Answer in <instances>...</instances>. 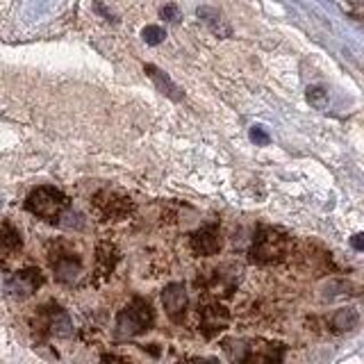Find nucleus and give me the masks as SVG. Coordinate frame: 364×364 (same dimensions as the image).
I'll list each match as a JSON object with an SVG mask.
<instances>
[{"instance_id": "obj_1", "label": "nucleus", "mask_w": 364, "mask_h": 364, "mask_svg": "<svg viewBox=\"0 0 364 364\" xmlns=\"http://www.w3.org/2000/svg\"><path fill=\"white\" fill-rule=\"evenodd\" d=\"M223 353L237 364H282L284 346L278 341H269L262 337H244V339H223Z\"/></svg>"}, {"instance_id": "obj_2", "label": "nucleus", "mask_w": 364, "mask_h": 364, "mask_svg": "<svg viewBox=\"0 0 364 364\" xmlns=\"http://www.w3.org/2000/svg\"><path fill=\"white\" fill-rule=\"evenodd\" d=\"M291 250V235L282 228L259 225L253 244H250L248 257L255 264H278Z\"/></svg>"}, {"instance_id": "obj_3", "label": "nucleus", "mask_w": 364, "mask_h": 364, "mask_svg": "<svg viewBox=\"0 0 364 364\" xmlns=\"http://www.w3.org/2000/svg\"><path fill=\"white\" fill-rule=\"evenodd\" d=\"M68 208H71V200H68L66 193L50 185L32 189L26 198V210L37 216V219H43L48 223L60 221Z\"/></svg>"}, {"instance_id": "obj_4", "label": "nucleus", "mask_w": 364, "mask_h": 364, "mask_svg": "<svg viewBox=\"0 0 364 364\" xmlns=\"http://www.w3.org/2000/svg\"><path fill=\"white\" fill-rule=\"evenodd\" d=\"M155 323V312L148 301L132 299L117 316V337H136L151 330Z\"/></svg>"}, {"instance_id": "obj_5", "label": "nucleus", "mask_w": 364, "mask_h": 364, "mask_svg": "<svg viewBox=\"0 0 364 364\" xmlns=\"http://www.w3.org/2000/svg\"><path fill=\"white\" fill-rule=\"evenodd\" d=\"M48 262L55 273V280L62 284H73L82 276V257L66 242H55L48 250Z\"/></svg>"}, {"instance_id": "obj_6", "label": "nucleus", "mask_w": 364, "mask_h": 364, "mask_svg": "<svg viewBox=\"0 0 364 364\" xmlns=\"http://www.w3.org/2000/svg\"><path fill=\"white\" fill-rule=\"evenodd\" d=\"M94 212L98 219L102 221H123L134 212V203L128 193H123L121 189H100L94 200Z\"/></svg>"}, {"instance_id": "obj_7", "label": "nucleus", "mask_w": 364, "mask_h": 364, "mask_svg": "<svg viewBox=\"0 0 364 364\" xmlns=\"http://www.w3.org/2000/svg\"><path fill=\"white\" fill-rule=\"evenodd\" d=\"M239 278H242V267L221 264L219 269L208 273V278L203 280V287L205 291H210L214 296H230L237 289Z\"/></svg>"}, {"instance_id": "obj_8", "label": "nucleus", "mask_w": 364, "mask_h": 364, "mask_svg": "<svg viewBox=\"0 0 364 364\" xmlns=\"http://www.w3.org/2000/svg\"><path fill=\"white\" fill-rule=\"evenodd\" d=\"M228 323H230V312H228L221 303L210 301L203 307H198V328L203 337H208V339L216 337L228 328Z\"/></svg>"}, {"instance_id": "obj_9", "label": "nucleus", "mask_w": 364, "mask_h": 364, "mask_svg": "<svg viewBox=\"0 0 364 364\" xmlns=\"http://www.w3.org/2000/svg\"><path fill=\"white\" fill-rule=\"evenodd\" d=\"M37 328L41 333H48L55 337H71L73 335V321L60 305L41 307L37 316Z\"/></svg>"}, {"instance_id": "obj_10", "label": "nucleus", "mask_w": 364, "mask_h": 364, "mask_svg": "<svg viewBox=\"0 0 364 364\" xmlns=\"http://www.w3.org/2000/svg\"><path fill=\"white\" fill-rule=\"evenodd\" d=\"M221 232L216 223H205L189 237V248L196 257H212L221 250Z\"/></svg>"}, {"instance_id": "obj_11", "label": "nucleus", "mask_w": 364, "mask_h": 364, "mask_svg": "<svg viewBox=\"0 0 364 364\" xmlns=\"http://www.w3.org/2000/svg\"><path fill=\"white\" fill-rule=\"evenodd\" d=\"M43 284V276L39 269H23L11 273L5 280V291L11 299H28Z\"/></svg>"}, {"instance_id": "obj_12", "label": "nucleus", "mask_w": 364, "mask_h": 364, "mask_svg": "<svg viewBox=\"0 0 364 364\" xmlns=\"http://www.w3.org/2000/svg\"><path fill=\"white\" fill-rule=\"evenodd\" d=\"M162 305H164V312L168 314V318L182 321V316H185V310L189 305V296H187L185 284L182 282L166 284L164 291H162Z\"/></svg>"}, {"instance_id": "obj_13", "label": "nucleus", "mask_w": 364, "mask_h": 364, "mask_svg": "<svg viewBox=\"0 0 364 364\" xmlns=\"http://www.w3.org/2000/svg\"><path fill=\"white\" fill-rule=\"evenodd\" d=\"M121 259V250L112 242H100L96 246V282L107 280Z\"/></svg>"}, {"instance_id": "obj_14", "label": "nucleus", "mask_w": 364, "mask_h": 364, "mask_svg": "<svg viewBox=\"0 0 364 364\" xmlns=\"http://www.w3.org/2000/svg\"><path fill=\"white\" fill-rule=\"evenodd\" d=\"M23 248L21 232L14 225H3L0 228V269H5L11 259H14Z\"/></svg>"}, {"instance_id": "obj_15", "label": "nucleus", "mask_w": 364, "mask_h": 364, "mask_svg": "<svg viewBox=\"0 0 364 364\" xmlns=\"http://www.w3.org/2000/svg\"><path fill=\"white\" fill-rule=\"evenodd\" d=\"M146 75L153 80L155 82V87H157V91H162V94L166 96V98H171V100H176V102H180V100H185V91H182L173 80L168 77V73H164V71H159L157 66H153V64H146Z\"/></svg>"}, {"instance_id": "obj_16", "label": "nucleus", "mask_w": 364, "mask_h": 364, "mask_svg": "<svg viewBox=\"0 0 364 364\" xmlns=\"http://www.w3.org/2000/svg\"><path fill=\"white\" fill-rule=\"evenodd\" d=\"M198 18L208 26L216 37H221V39H228V37H232V28L228 26V21L223 18V14L219 9H214V7H198Z\"/></svg>"}, {"instance_id": "obj_17", "label": "nucleus", "mask_w": 364, "mask_h": 364, "mask_svg": "<svg viewBox=\"0 0 364 364\" xmlns=\"http://www.w3.org/2000/svg\"><path fill=\"white\" fill-rule=\"evenodd\" d=\"M360 316L358 312L353 310V307H344V310H337L330 318V328L335 330V333H346V330H353L358 326Z\"/></svg>"}, {"instance_id": "obj_18", "label": "nucleus", "mask_w": 364, "mask_h": 364, "mask_svg": "<svg viewBox=\"0 0 364 364\" xmlns=\"http://www.w3.org/2000/svg\"><path fill=\"white\" fill-rule=\"evenodd\" d=\"M141 37L148 46H159L164 39H166V32L164 28H159V26H146L144 32H141Z\"/></svg>"}, {"instance_id": "obj_19", "label": "nucleus", "mask_w": 364, "mask_h": 364, "mask_svg": "<svg viewBox=\"0 0 364 364\" xmlns=\"http://www.w3.org/2000/svg\"><path fill=\"white\" fill-rule=\"evenodd\" d=\"M307 100H310V105H314L316 109H323L328 105V91L323 87H310L307 89Z\"/></svg>"}, {"instance_id": "obj_20", "label": "nucleus", "mask_w": 364, "mask_h": 364, "mask_svg": "<svg viewBox=\"0 0 364 364\" xmlns=\"http://www.w3.org/2000/svg\"><path fill=\"white\" fill-rule=\"evenodd\" d=\"M250 139H253L255 144H262V146H267L269 144V134L259 128V125H255L253 130H250Z\"/></svg>"}, {"instance_id": "obj_21", "label": "nucleus", "mask_w": 364, "mask_h": 364, "mask_svg": "<svg viewBox=\"0 0 364 364\" xmlns=\"http://www.w3.org/2000/svg\"><path fill=\"white\" fill-rule=\"evenodd\" d=\"M159 14H162V18H166V21H178L180 18V11H178L176 5H164Z\"/></svg>"}, {"instance_id": "obj_22", "label": "nucleus", "mask_w": 364, "mask_h": 364, "mask_svg": "<svg viewBox=\"0 0 364 364\" xmlns=\"http://www.w3.org/2000/svg\"><path fill=\"white\" fill-rule=\"evenodd\" d=\"M178 364H219V360L216 358H185Z\"/></svg>"}, {"instance_id": "obj_23", "label": "nucleus", "mask_w": 364, "mask_h": 364, "mask_svg": "<svg viewBox=\"0 0 364 364\" xmlns=\"http://www.w3.org/2000/svg\"><path fill=\"white\" fill-rule=\"evenodd\" d=\"M102 364H130V362L119 355H102Z\"/></svg>"}, {"instance_id": "obj_24", "label": "nucleus", "mask_w": 364, "mask_h": 364, "mask_svg": "<svg viewBox=\"0 0 364 364\" xmlns=\"http://www.w3.org/2000/svg\"><path fill=\"white\" fill-rule=\"evenodd\" d=\"M353 248H355V250H362V248H364V237H362V235H355V237H353Z\"/></svg>"}]
</instances>
